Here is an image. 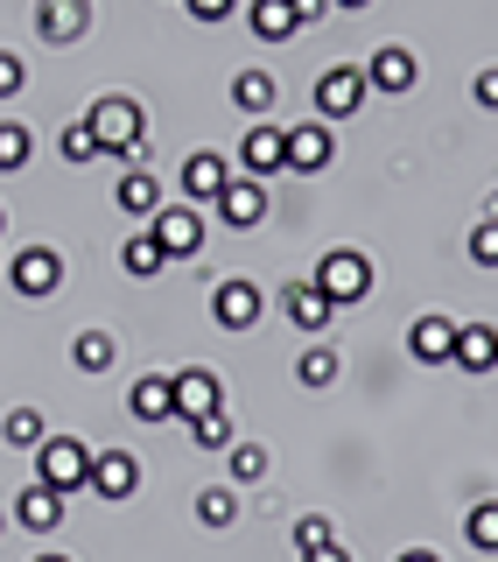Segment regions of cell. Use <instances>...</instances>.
<instances>
[{"instance_id": "cell-12", "label": "cell", "mask_w": 498, "mask_h": 562, "mask_svg": "<svg viewBox=\"0 0 498 562\" xmlns=\"http://www.w3.org/2000/svg\"><path fill=\"white\" fill-rule=\"evenodd\" d=\"M281 316H288L295 330H309V338H316V330L337 324V303L316 289V281H288V289H281Z\"/></svg>"}, {"instance_id": "cell-30", "label": "cell", "mask_w": 498, "mask_h": 562, "mask_svg": "<svg viewBox=\"0 0 498 562\" xmlns=\"http://www.w3.org/2000/svg\"><path fill=\"white\" fill-rule=\"evenodd\" d=\"M190 443H197V450H233V443H239V429H233V408H218V415L190 422Z\"/></svg>"}, {"instance_id": "cell-38", "label": "cell", "mask_w": 498, "mask_h": 562, "mask_svg": "<svg viewBox=\"0 0 498 562\" xmlns=\"http://www.w3.org/2000/svg\"><path fill=\"white\" fill-rule=\"evenodd\" d=\"M190 22H225V14H239V0H183Z\"/></svg>"}, {"instance_id": "cell-15", "label": "cell", "mask_w": 498, "mask_h": 562, "mask_svg": "<svg viewBox=\"0 0 498 562\" xmlns=\"http://www.w3.org/2000/svg\"><path fill=\"white\" fill-rule=\"evenodd\" d=\"M225 183H233V169H225L218 148H197V155L183 162V204H218Z\"/></svg>"}, {"instance_id": "cell-37", "label": "cell", "mask_w": 498, "mask_h": 562, "mask_svg": "<svg viewBox=\"0 0 498 562\" xmlns=\"http://www.w3.org/2000/svg\"><path fill=\"white\" fill-rule=\"evenodd\" d=\"M471 99L485 105V113H498V64H485V70L471 78Z\"/></svg>"}, {"instance_id": "cell-24", "label": "cell", "mask_w": 498, "mask_h": 562, "mask_svg": "<svg viewBox=\"0 0 498 562\" xmlns=\"http://www.w3.org/2000/svg\"><path fill=\"white\" fill-rule=\"evenodd\" d=\"M113 359H120L113 330H78V338H70V366H78V373H113Z\"/></svg>"}, {"instance_id": "cell-18", "label": "cell", "mask_w": 498, "mask_h": 562, "mask_svg": "<svg viewBox=\"0 0 498 562\" xmlns=\"http://www.w3.org/2000/svg\"><path fill=\"white\" fill-rule=\"evenodd\" d=\"M407 351H415L421 366H450L456 324H450V316H415V330H407Z\"/></svg>"}, {"instance_id": "cell-20", "label": "cell", "mask_w": 498, "mask_h": 562, "mask_svg": "<svg viewBox=\"0 0 498 562\" xmlns=\"http://www.w3.org/2000/svg\"><path fill=\"white\" fill-rule=\"evenodd\" d=\"M246 29H253L260 43H288V35H302L295 0H246Z\"/></svg>"}, {"instance_id": "cell-35", "label": "cell", "mask_w": 498, "mask_h": 562, "mask_svg": "<svg viewBox=\"0 0 498 562\" xmlns=\"http://www.w3.org/2000/svg\"><path fill=\"white\" fill-rule=\"evenodd\" d=\"M471 260H477V268H498V218H485L471 233Z\"/></svg>"}, {"instance_id": "cell-19", "label": "cell", "mask_w": 498, "mask_h": 562, "mask_svg": "<svg viewBox=\"0 0 498 562\" xmlns=\"http://www.w3.org/2000/svg\"><path fill=\"white\" fill-rule=\"evenodd\" d=\"M113 204L127 211V218H155V211L169 204V190L155 183L148 169H127V176H120V183H113Z\"/></svg>"}, {"instance_id": "cell-22", "label": "cell", "mask_w": 498, "mask_h": 562, "mask_svg": "<svg viewBox=\"0 0 498 562\" xmlns=\"http://www.w3.org/2000/svg\"><path fill=\"white\" fill-rule=\"evenodd\" d=\"M274 99H281V78L274 70H233V105L239 113H274Z\"/></svg>"}, {"instance_id": "cell-29", "label": "cell", "mask_w": 498, "mask_h": 562, "mask_svg": "<svg viewBox=\"0 0 498 562\" xmlns=\"http://www.w3.org/2000/svg\"><path fill=\"white\" fill-rule=\"evenodd\" d=\"M464 541L477 555H498V499H477L471 520H464Z\"/></svg>"}, {"instance_id": "cell-25", "label": "cell", "mask_w": 498, "mask_h": 562, "mask_svg": "<svg viewBox=\"0 0 498 562\" xmlns=\"http://www.w3.org/2000/svg\"><path fill=\"white\" fill-rule=\"evenodd\" d=\"M120 268H127L134 281H148V274H162V268H169V254L155 246V233H148V225H140V233H134L127 246H120Z\"/></svg>"}, {"instance_id": "cell-8", "label": "cell", "mask_w": 498, "mask_h": 562, "mask_svg": "<svg viewBox=\"0 0 498 562\" xmlns=\"http://www.w3.org/2000/svg\"><path fill=\"white\" fill-rule=\"evenodd\" d=\"M148 233L155 246H162L169 260H197V246H204V218H197V204H162L148 218Z\"/></svg>"}, {"instance_id": "cell-26", "label": "cell", "mask_w": 498, "mask_h": 562, "mask_svg": "<svg viewBox=\"0 0 498 562\" xmlns=\"http://www.w3.org/2000/svg\"><path fill=\"white\" fill-rule=\"evenodd\" d=\"M43 436H49V422L35 415V408H8V415H0V443H14V450H43Z\"/></svg>"}, {"instance_id": "cell-2", "label": "cell", "mask_w": 498, "mask_h": 562, "mask_svg": "<svg viewBox=\"0 0 498 562\" xmlns=\"http://www.w3.org/2000/svg\"><path fill=\"white\" fill-rule=\"evenodd\" d=\"M35 485H49V492H84L92 485V450L78 443V436H43V450H35Z\"/></svg>"}, {"instance_id": "cell-36", "label": "cell", "mask_w": 498, "mask_h": 562, "mask_svg": "<svg viewBox=\"0 0 498 562\" xmlns=\"http://www.w3.org/2000/svg\"><path fill=\"white\" fill-rule=\"evenodd\" d=\"M22 85H29V64L14 57V49H0V99H14Z\"/></svg>"}, {"instance_id": "cell-10", "label": "cell", "mask_w": 498, "mask_h": 562, "mask_svg": "<svg viewBox=\"0 0 498 562\" xmlns=\"http://www.w3.org/2000/svg\"><path fill=\"white\" fill-rule=\"evenodd\" d=\"M84 29H92V0H35V35L49 49H70Z\"/></svg>"}, {"instance_id": "cell-32", "label": "cell", "mask_w": 498, "mask_h": 562, "mask_svg": "<svg viewBox=\"0 0 498 562\" xmlns=\"http://www.w3.org/2000/svg\"><path fill=\"white\" fill-rule=\"evenodd\" d=\"M57 155H64V162H99L105 148H99V134L84 127V120H70V127L57 134Z\"/></svg>"}, {"instance_id": "cell-9", "label": "cell", "mask_w": 498, "mask_h": 562, "mask_svg": "<svg viewBox=\"0 0 498 562\" xmlns=\"http://www.w3.org/2000/svg\"><path fill=\"white\" fill-rule=\"evenodd\" d=\"M260 310H267V295L246 274H233V281H218V289H211V324H218V330H253Z\"/></svg>"}, {"instance_id": "cell-23", "label": "cell", "mask_w": 498, "mask_h": 562, "mask_svg": "<svg viewBox=\"0 0 498 562\" xmlns=\"http://www.w3.org/2000/svg\"><path fill=\"white\" fill-rule=\"evenodd\" d=\"M127 415H134V422H169V415H176V401H169V373H140V380H134V394H127Z\"/></svg>"}, {"instance_id": "cell-16", "label": "cell", "mask_w": 498, "mask_h": 562, "mask_svg": "<svg viewBox=\"0 0 498 562\" xmlns=\"http://www.w3.org/2000/svg\"><path fill=\"white\" fill-rule=\"evenodd\" d=\"M64 492H49V485H22V499H14V527H29V535H57V527H64Z\"/></svg>"}, {"instance_id": "cell-7", "label": "cell", "mask_w": 498, "mask_h": 562, "mask_svg": "<svg viewBox=\"0 0 498 562\" xmlns=\"http://www.w3.org/2000/svg\"><path fill=\"white\" fill-rule=\"evenodd\" d=\"M169 401H176V422H204L225 408V386L211 366H183V373H169Z\"/></svg>"}, {"instance_id": "cell-45", "label": "cell", "mask_w": 498, "mask_h": 562, "mask_svg": "<svg viewBox=\"0 0 498 562\" xmlns=\"http://www.w3.org/2000/svg\"><path fill=\"white\" fill-rule=\"evenodd\" d=\"M0 233H8V211H0Z\"/></svg>"}, {"instance_id": "cell-43", "label": "cell", "mask_w": 498, "mask_h": 562, "mask_svg": "<svg viewBox=\"0 0 498 562\" xmlns=\"http://www.w3.org/2000/svg\"><path fill=\"white\" fill-rule=\"evenodd\" d=\"M35 562H70V555H35Z\"/></svg>"}, {"instance_id": "cell-5", "label": "cell", "mask_w": 498, "mask_h": 562, "mask_svg": "<svg viewBox=\"0 0 498 562\" xmlns=\"http://www.w3.org/2000/svg\"><path fill=\"white\" fill-rule=\"evenodd\" d=\"M365 92H372V85H365V70H359V64H330V70H316V120H330V127H337V120H351V113L365 105Z\"/></svg>"}, {"instance_id": "cell-46", "label": "cell", "mask_w": 498, "mask_h": 562, "mask_svg": "<svg viewBox=\"0 0 498 562\" xmlns=\"http://www.w3.org/2000/svg\"><path fill=\"white\" fill-rule=\"evenodd\" d=\"M0 527H8V514H0Z\"/></svg>"}, {"instance_id": "cell-14", "label": "cell", "mask_w": 498, "mask_h": 562, "mask_svg": "<svg viewBox=\"0 0 498 562\" xmlns=\"http://www.w3.org/2000/svg\"><path fill=\"white\" fill-rule=\"evenodd\" d=\"M365 85L372 92H415L421 85V64H415V49H400V43H386V49H372V64H365Z\"/></svg>"}, {"instance_id": "cell-28", "label": "cell", "mask_w": 498, "mask_h": 562, "mask_svg": "<svg viewBox=\"0 0 498 562\" xmlns=\"http://www.w3.org/2000/svg\"><path fill=\"white\" fill-rule=\"evenodd\" d=\"M337 373H344L337 345H309V351L295 359V380H302V386H337Z\"/></svg>"}, {"instance_id": "cell-17", "label": "cell", "mask_w": 498, "mask_h": 562, "mask_svg": "<svg viewBox=\"0 0 498 562\" xmlns=\"http://www.w3.org/2000/svg\"><path fill=\"white\" fill-rule=\"evenodd\" d=\"M450 366H456V373H491V366H498V330L491 324H456Z\"/></svg>"}, {"instance_id": "cell-34", "label": "cell", "mask_w": 498, "mask_h": 562, "mask_svg": "<svg viewBox=\"0 0 498 562\" xmlns=\"http://www.w3.org/2000/svg\"><path fill=\"white\" fill-rule=\"evenodd\" d=\"M330 541H337V527H330L324 514H302V520H295V549H302V555H309V549H330Z\"/></svg>"}, {"instance_id": "cell-41", "label": "cell", "mask_w": 498, "mask_h": 562, "mask_svg": "<svg viewBox=\"0 0 498 562\" xmlns=\"http://www.w3.org/2000/svg\"><path fill=\"white\" fill-rule=\"evenodd\" d=\"M394 562H442V555H435V549H400Z\"/></svg>"}, {"instance_id": "cell-13", "label": "cell", "mask_w": 498, "mask_h": 562, "mask_svg": "<svg viewBox=\"0 0 498 562\" xmlns=\"http://www.w3.org/2000/svg\"><path fill=\"white\" fill-rule=\"evenodd\" d=\"M211 211H218L233 233H253V225L267 218V183H260V176H233V183H225V198L211 204Z\"/></svg>"}, {"instance_id": "cell-6", "label": "cell", "mask_w": 498, "mask_h": 562, "mask_svg": "<svg viewBox=\"0 0 498 562\" xmlns=\"http://www.w3.org/2000/svg\"><path fill=\"white\" fill-rule=\"evenodd\" d=\"M8 281H14V295L43 303V295L64 289V254H57V246H22V254L8 260Z\"/></svg>"}, {"instance_id": "cell-3", "label": "cell", "mask_w": 498, "mask_h": 562, "mask_svg": "<svg viewBox=\"0 0 498 562\" xmlns=\"http://www.w3.org/2000/svg\"><path fill=\"white\" fill-rule=\"evenodd\" d=\"M309 281L330 295L337 310H351V303H365V295H372V260L359 254V246H330V254L316 260V274H309Z\"/></svg>"}, {"instance_id": "cell-39", "label": "cell", "mask_w": 498, "mask_h": 562, "mask_svg": "<svg viewBox=\"0 0 498 562\" xmlns=\"http://www.w3.org/2000/svg\"><path fill=\"white\" fill-rule=\"evenodd\" d=\"M324 14H330V0H295V22H302V29L324 22Z\"/></svg>"}, {"instance_id": "cell-44", "label": "cell", "mask_w": 498, "mask_h": 562, "mask_svg": "<svg viewBox=\"0 0 498 562\" xmlns=\"http://www.w3.org/2000/svg\"><path fill=\"white\" fill-rule=\"evenodd\" d=\"M491 218H498V190H491Z\"/></svg>"}, {"instance_id": "cell-27", "label": "cell", "mask_w": 498, "mask_h": 562, "mask_svg": "<svg viewBox=\"0 0 498 562\" xmlns=\"http://www.w3.org/2000/svg\"><path fill=\"white\" fill-rule=\"evenodd\" d=\"M197 520L211 527V535H225V527L239 520V492H233V485H204V492H197Z\"/></svg>"}, {"instance_id": "cell-21", "label": "cell", "mask_w": 498, "mask_h": 562, "mask_svg": "<svg viewBox=\"0 0 498 562\" xmlns=\"http://www.w3.org/2000/svg\"><path fill=\"white\" fill-rule=\"evenodd\" d=\"M239 169L246 176H281V127H246L239 134Z\"/></svg>"}, {"instance_id": "cell-4", "label": "cell", "mask_w": 498, "mask_h": 562, "mask_svg": "<svg viewBox=\"0 0 498 562\" xmlns=\"http://www.w3.org/2000/svg\"><path fill=\"white\" fill-rule=\"evenodd\" d=\"M330 155H337V127H330V120H302V127H281V169L316 176V169H330Z\"/></svg>"}, {"instance_id": "cell-31", "label": "cell", "mask_w": 498, "mask_h": 562, "mask_svg": "<svg viewBox=\"0 0 498 562\" xmlns=\"http://www.w3.org/2000/svg\"><path fill=\"white\" fill-rule=\"evenodd\" d=\"M29 155H35V134L22 127V120H0V169H29Z\"/></svg>"}, {"instance_id": "cell-40", "label": "cell", "mask_w": 498, "mask_h": 562, "mask_svg": "<svg viewBox=\"0 0 498 562\" xmlns=\"http://www.w3.org/2000/svg\"><path fill=\"white\" fill-rule=\"evenodd\" d=\"M302 562H351V549H344V541H330V549H309Z\"/></svg>"}, {"instance_id": "cell-33", "label": "cell", "mask_w": 498, "mask_h": 562, "mask_svg": "<svg viewBox=\"0 0 498 562\" xmlns=\"http://www.w3.org/2000/svg\"><path fill=\"white\" fill-rule=\"evenodd\" d=\"M267 479V450L260 443H233V485H260Z\"/></svg>"}, {"instance_id": "cell-42", "label": "cell", "mask_w": 498, "mask_h": 562, "mask_svg": "<svg viewBox=\"0 0 498 562\" xmlns=\"http://www.w3.org/2000/svg\"><path fill=\"white\" fill-rule=\"evenodd\" d=\"M359 8H372V0H330V14H359Z\"/></svg>"}, {"instance_id": "cell-1", "label": "cell", "mask_w": 498, "mask_h": 562, "mask_svg": "<svg viewBox=\"0 0 498 562\" xmlns=\"http://www.w3.org/2000/svg\"><path fill=\"white\" fill-rule=\"evenodd\" d=\"M84 127L99 134V148H105V155H120L127 169H140V155H148V127H140V105H134L127 92H105V99H92Z\"/></svg>"}, {"instance_id": "cell-11", "label": "cell", "mask_w": 498, "mask_h": 562, "mask_svg": "<svg viewBox=\"0 0 498 562\" xmlns=\"http://www.w3.org/2000/svg\"><path fill=\"white\" fill-rule=\"evenodd\" d=\"M84 492H99V499H134V492H140V457L134 450H99L92 457V485H84Z\"/></svg>"}]
</instances>
